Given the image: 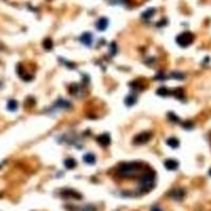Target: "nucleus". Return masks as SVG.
<instances>
[{
	"instance_id": "nucleus-1",
	"label": "nucleus",
	"mask_w": 211,
	"mask_h": 211,
	"mask_svg": "<svg viewBox=\"0 0 211 211\" xmlns=\"http://www.w3.org/2000/svg\"><path fill=\"white\" fill-rule=\"evenodd\" d=\"M140 165L138 163H124L119 165L117 168V175L122 178H131L137 174L138 170L140 169Z\"/></svg>"
},
{
	"instance_id": "nucleus-2",
	"label": "nucleus",
	"mask_w": 211,
	"mask_h": 211,
	"mask_svg": "<svg viewBox=\"0 0 211 211\" xmlns=\"http://www.w3.org/2000/svg\"><path fill=\"white\" fill-rule=\"evenodd\" d=\"M155 185V173L154 171H146L139 180V190L144 192L150 191Z\"/></svg>"
},
{
	"instance_id": "nucleus-3",
	"label": "nucleus",
	"mask_w": 211,
	"mask_h": 211,
	"mask_svg": "<svg viewBox=\"0 0 211 211\" xmlns=\"http://www.w3.org/2000/svg\"><path fill=\"white\" fill-rule=\"evenodd\" d=\"M194 40V35L190 32H184L176 37V43L182 48H187L191 45Z\"/></svg>"
},
{
	"instance_id": "nucleus-4",
	"label": "nucleus",
	"mask_w": 211,
	"mask_h": 211,
	"mask_svg": "<svg viewBox=\"0 0 211 211\" xmlns=\"http://www.w3.org/2000/svg\"><path fill=\"white\" fill-rule=\"evenodd\" d=\"M152 132L150 131H145V132H142V133L137 134V135L134 137L133 139V142L135 145H142V144H146L148 142L152 137Z\"/></svg>"
},
{
	"instance_id": "nucleus-5",
	"label": "nucleus",
	"mask_w": 211,
	"mask_h": 211,
	"mask_svg": "<svg viewBox=\"0 0 211 211\" xmlns=\"http://www.w3.org/2000/svg\"><path fill=\"white\" fill-rule=\"evenodd\" d=\"M185 194H186V192H185L184 189H173V190L169 193V196L175 201H182L183 198H184Z\"/></svg>"
},
{
	"instance_id": "nucleus-6",
	"label": "nucleus",
	"mask_w": 211,
	"mask_h": 211,
	"mask_svg": "<svg viewBox=\"0 0 211 211\" xmlns=\"http://www.w3.org/2000/svg\"><path fill=\"white\" fill-rule=\"evenodd\" d=\"M97 142L101 147H108L111 142V137L108 133H102L99 136H97Z\"/></svg>"
},
{
	"instance_id": "nucleus-7",
	"label": "nucleus",
	"mask_w": 211,
	"mask_h": 211,
	"mask_svg": "<svg viewBox=\"0 0 211 211\" xmlns=\"http://www.w3.org/2000/svg\"><path fill=\"white\" fill-rule=\"evenodd\" d=\"M79 40H80V42L84 43V45H87V47H91L92 43H93V35H92L91 33L86 32V33H84L81 36H80Z\"/></svg>"
},
{
	"instance_id": "nucleus-8",
	"label": "nucleus",
	"mask_w": 211,
	"mask_h": 211,
	"mask_svg": "<svg viewBox=\"0 0 211 211\" xmlns=\"http://www.w3.org/2000/svg\"><path fill=\"white\" fill-rule=\"evenodd\" d=\"M108 25H109V20L108 18L106 17H101L97 20V22H96V29L100 32H104V30L107 29Z\"/></svg>"
},
{
	"instance_id": "nucleus-9",
	"label": "nucleus",
	"mask_w": 211,
	"mask_h": 211,
	"mask_svg": "<svg viewBox=\"0 0 211 211\" xmlns=\"http://www.w3.org/2000/svg\"><path fill=\"white\" fill-rule=\"evenodd\" d=\"M61 194L66 198H73L75 200H80L81 195H80L78 192H76L75 190H72V189H66L61 192Z\"/></svg>"
},
{
	"instance_id": "nucleus-10",
	"label": "nucleus",
	"mask_w": 211,
	"mask_h": 211,
	"mask_svg": "<svg viewBox=\"0 0 211 211\" xmlns=\"http://www.w3.org/2000/svg\"><path fill=\"white\" fill-rule=\"evenodd\" d=\"M165 165V168L168 169V170H176V169L178 168V162H176V160H165L164 163Z\"/></svg>"
},
{
	"instance_id": "nucleus-11",
	"label": "nucleus",
	"mask_w": 211,
	"mask_h": 211,
	"mask_svg": "<svg viewBox=\"0 0 211 211\" xmlns=\"http://www.w3.org/2000/svg\"><path fill=\"white\" fill-rule=\"evenodd\" d=\"M84 162L88 165H94L96 163V157L93 153H87L84 156Z\"/></svg>"
},
{
	"instance_id": "nucleus-12",
	"label": "nucleus",
	"mask_w": 211,
	"mask_h": 211,
	"mask_svg": "<svg viewBox=\"0 0 211 211\" xmlns=\"http://www.w3.org/2000/svg\"><path fill=\"white\" fill-rule=\"evenodd\" d=\"M55 106L57 108H61V109H70L71 108V104L67 100H63V99H58L56 101Z\"/></svg>"
},
{
	"instance_id": "nucleus-13",
	"label": "nucleus",
	"mask_w": 211,
	"mask_h": 211,
	"mask_svg": "<svg viewBox=\"0 0 211 211\" xmlns=\"http://www.w3.org/2000/svg\"><path fill=\"white\" fill-rule=\"evenodd\" d=\"M136 101H137V97L135 95H128L126 97V99H125V102H126V104L128 107L134 106L136 104Z\"/></svg>"
},
{
	"instance_id": "nucleus-14",
	"label": "nucleus",
	"mask_w": 211,
	"mask_h": 211,
	"mask_svg": "<svg viewBox=\"0 0 211 211\" xmlns=\"http://www.w3.org/2000/svg\"><path fill=\"white\" fill-rule=\"evenodd\" d=\"M172 95L175 96L177 99H180L183 100L185 98V93H184V90L182 89V88H177V89L173 90V91L171 92Z\"/></svg>"
},
{
	"instance_id": "nucleus-15",
	"label": "nucleus",
	"mask_w": 211,
	"mask_h": 211,
	"mask_svg": "<svg viewBox=\"0 0 211 211\" xmlns=\"http://www.w3.org/2000/svg\"><path fill=\"white\" fill-rule=\"evenodd\" d=\"M156 94H157V95H160V96H162V97H166V96L171 95V91H170L168 88L162 87V88H160V89H157V91H156Z\"/></svg>"
},
{
	"instance_id": "nucleus-16",
	"label": "nucleus",
	"mask_w": 211,
	"mask_h": 211,
	"mask_svg": "<svg viewBox=\"0 0 211 211\" xmlns=\"http://www.w3.org/2000/svg\"><path fill=\"white\" fill-rule=\"evenodd\" d=\"M167 145L168 146H170L171 148H173V149H175V148H177L178 146H180V142H178L177 138L175 137H170L167 139Z\"/></svg>"
},
{
	"instance_id": "nucleus-17",
	"label": "nucleus",
	"mask_w": 211,
	"mask_h": 211,
	"mask_svg": "<svg viewBox=\"0 0 211 211\" xmlns=\"http://www.w3.org/2000/svg\"><path fill=\"white\" fill-rule=\"evenodd\" d=\"M18 108V102L16 101V100L14 99H11L9 102H7V109L10 110V111H16Z\"/></svg>"
},
{
	"instance_id": "nucleus-18",
	"label": "nucleus",
	"mask_w": 211,
	"mask_h": 211,
	"mask_svg": "<svg viewBox=\"0 0 211 211\" xmlns=\"http://www.w3.org/2000/svg\"><path fill=\"white\" fill-rule=\"evenodd\" d=\"M65 166L67 167L68 169H73L76 167V162L73 158H67L65 160Z\"/></svg>"
},
{
	"instance_id": "nucleus-19",
	"label": "nucleus",
	"mask_w": 211,
	"mask_h": 211,
	"mask_svg": "<svg viewBox=\"0 0 211 211\" xmlns=\"http://www.w3.org/2000/svg\"><path fill=\"white\" fill-rule=\"evenodd\" d=\"M154 12H155V10H154V9L147 10L146 12H144V13H142V17L144 18V19H149V18H151L152 16L154 15Z\"/></svg>"
},
{
	"instance_id": "nucleus-20",
	"label": "nucleus",
	"mask_w": 211,
	"mask_h": 211,
	"mask_svg": "<svg viewBox=\"0 0 211 211\" xmlns=\"http://www.w3.org/2000/svg\"><path fill=\"white\" fill-rule=\"evenodd\" d=\"M43 47H45V49L48 50V51L52 50V48H53V41H52L51 38H45V41H43Z\"/></svg>"
},
{
	"instance_id": "nucleus-21",
	"label": "nucleus",
	"mask_w": 211,
	"mask_h": 211,
	"mask_svg": "<svg viewBox=\"0 0 211 211\" xmlns=\"http://www.w3.org/2000/svg\"><path fill=\"white\" fill-rule=\"evenodd\" d=\"M171 77L175 78V79L180 80V79H184V78H185V75H184L183 73H180V72H173V73L171 74Z\"/></svg>"
},
{
	"instance_id": "nucleus-22",
	"label": "nucleus",
	"mask_w": 211,
	"mask_h": 211,
	"mask_svg": "<svg viewBox=\"0 0 211 211\" xmlns=\"http://www.w3.org/2000/svg\"><path fill=\"white\" fill-rule=\"evenodd\" d=\"M168 116H169V118H170V119H171L172 122H177L178 120H180V118H178L174 113H171V112L168 114Z\"/></svg>"
},
{
	"instance_id": "nucleus-23",
	"label": "nucleus",
	"mask_w": 211,
	"mask_h": 211,
	"mask_svg": "<svg viewBox=\"0 0 211 211\" xmlns=\"http://www.w3.org/2000/svg\"><path fill=\"white\" fill-rule=\"evenodd\" d=\"M113 1L115 3H118V4H125V3H127V0H113Z\"/></svg>"
},
{
	"instance_id": "nucleus-24",
	"label": "nucleus",
	"mask_w": 211,
	"mask_h": 211,
	"mask_svg": "<svg viewBox=\"0 0 211 211\" xmlns=\"http://www.w3.org/2000/svg\"><path fill=\"white\" fill-rule=\"evenodd\" d=\"M151 211H163V210H162V209H160L158 206H154L153 208H152Z\"/></svg>"
},
{
	"instance_id": "nucleus-25",
	"label": "nucleus",
	"mask_w": 211,
	"mask_h": 211,
	"mask_svg": "<svg viewBox=\"0 0 211 211\" xmlns=\"http://www.w3.org/2000/svg\"><path fill=\"white\" fill-rule=\"evenodd\" d=\"M209 174H210V175H211V169H210V170H209Z\"/></svg>"
}]
</instances>
